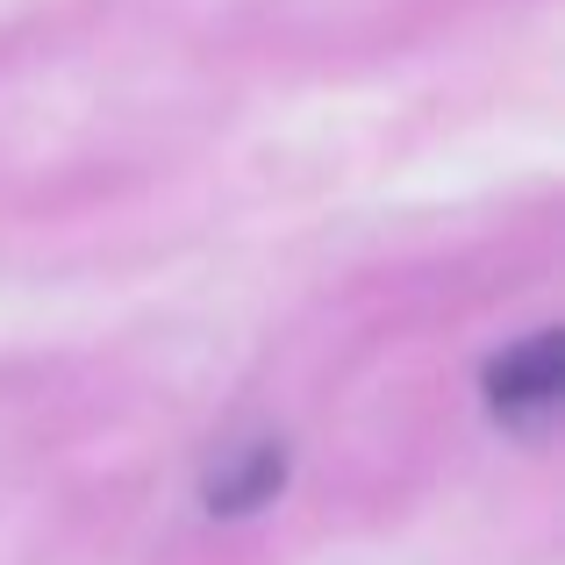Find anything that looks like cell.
<instances>
[{"label": "cell", "instance_id": "1", "mask_svg": "<svg viewBox=\"0 0 565 565\" xmlns=\"http://www.w3.org/2000/svg\"><path fill=\"white\" fill-rule=\"evenodd\" d=\"M558 401H565V337L558 330L523 337L515 351H501L487 365V408L515 437H544L558 423Z\"/></svg>", "mask_w": 565, "mask_h": 565}, {"label": "cell", "instance_id": "2", "mask_svg": "<svg viewBox=\"0 0 565 565\" xmlns=\"http://www.w3.org/2000/svg\"><path fill=\"white\" fill-rule=\"evenodd\" d=\"M287 487V444H236L207 466V515H250Z\"/></svg>", "mask_w": 565, "mask_h": 565}]
</instances>
